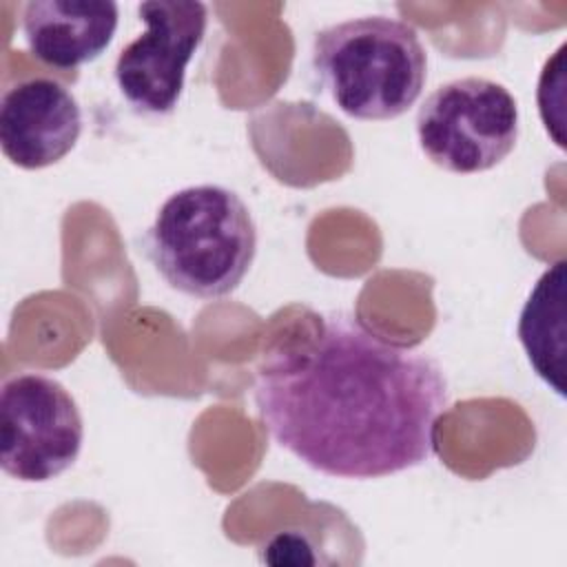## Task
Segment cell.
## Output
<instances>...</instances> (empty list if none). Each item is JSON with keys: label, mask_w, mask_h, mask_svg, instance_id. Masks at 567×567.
I'll use <instances>...</instances> for the list:
<instances>
[{"label": "cell", "mask_w": 567, "mask_h": 567, "mask_svg": "<svg viewBox=\"0 0 567 567\" xmlns=\"http://www.w3.org/2000/svg\"><path fill=\"white\" fill-rule=\"evenodd\" d=\"M301 346L259 365L255 410L272 441L337 478H381L434 454L450 405L441 365L330 312Z\"/></svg>", "instance_id": "1"}, {"label": "cell", "mask_w": 567, "mask_h": 567, "mask_svg": "<svg viewBox=\"0 0 567 567\" xmlns=\"http://www.w3.org/2000/svg\"><path fill=\"white\" fill-rule=\"evenodd\" d=\"M144 252L177 292L213 301L239 288L257 255L246 202L219 184L175 190L144 235Z\"/></svg>", "instance_id": "2"}, {"label": "cell", "mask_w": 567, "mask_h": 567, "mask_svg": "<svg viewBox=\"0 0 567 567\" xmlns=\"http://www.w3.org/2000/svg\"><path fill=\"white\" fill-rule=\"evenodd\" d=\"M312 69L348 117L385 122L419 100L427 53L416 29L390 16H361L315 33Z\"/></svg>", "instance_id": "3"}, {"label": "cell", "mask_w": 567, "mask_h": 567, "mask_svg": "<svg viewBox=\"0 0 567 567\" xmlns=\"http://www.w3.org/2000/svg\"><path fill=\"white\" fill-rule=\"evenodd\" d=\"M518 104L501 82L467 75L436 86L416 113V140L423 155L456 175L483 173L501 164L516 146Z\"/></svg>", "instance_id": "4"}, {"label": "cell", "mask_w": 567, "mask_h": 567, "mask_svg": "<svg viewBox=\"0 0 567 567\" xmlns=\"http://www.w3.org/2000/svg\"><path fill=\"white\" fill-rule=\"evenodd\" d=\"M84 443L82 412L71 392L40 372H20L0 392V465L22 483L64 474Z\"/></svg>", "instance_id": "5"}, {"label": "cell", "mask_w": 567, "mask_h": 567, "mask_svg": "<svg viewBox=\"0 0 567 567\" xmlns=\"http://www.w3.org/2000/svg\"><path fill=\"white\" fill-rule=\"evenodd\" d=\"M146 24L117 55L113 78L120 95L142 115L175 111L186 82V69L204 42L208 7L195 0H148L137 4Z\"/></svg>", "instance_id": "6"}, {"label": "cell", "mask_w": 567, "mask_h": 567, "mask_svg": "<svg viewBox=\"0 0 567 567\" xmlns=\"http://www.w3.org/2000/svg\"><path fill=\"white\" fill-rule=\"evenodd\" d=\"M82 135V109L62 82L33 75L4 89L0 100V146L24 171L64 159Z\"/></svg>", "instance_id": "7"}, {"label": "cell", "mask_w": 567, "mask_h": 567, "mask_svg": "<svg viewBox=\"0 0 567 567\" xmlns=\"http://www.w3.org/2000/svg\"><path fill=\"white\" fill-rule=\"evenodd\" d=\"M117 2L29 0L22 7V35L29 53L53 69H78L97 60L117 31Z\"/></svg>", "instance_id": "8"}, {"label": "cell", "mask_w": 567, "mask_h": 567, "mask_svg": "<svg viewBox=\"0 0 567 567\" xmlns=\"http://www.w3.org/2000/svg\"><path fill=\"white\" fill-rule=\"evenodd\" d=\"M565 270L558 259L538 277L518 319L529 365L558 396H565Z\"/></svg>", "instance_id": "9"}]
</instances>
